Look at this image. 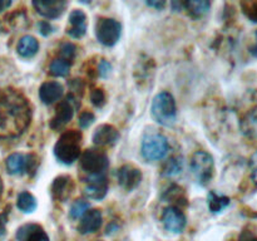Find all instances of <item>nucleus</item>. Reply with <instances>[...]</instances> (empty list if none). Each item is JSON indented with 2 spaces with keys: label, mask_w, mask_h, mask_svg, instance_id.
<instances>
[{
  "label": "nucleus",
  "mask_w": 257,
  "mask_h": 241,
  "mask_svg": "<svg viewBox=\"0 0 257 241\" xmlns=\"http://www.w3.org/2000/svg\"><path fill=\"white\" fill-rule=\"evenodd\" d=\"M30 120L32 108L27 98L12 88L0 89V138L18 137Z\"/></svg>",
  "instance_id": "1"
},
{
  "label": "nucleus",
  "mask_w": 257,
  "mask_h": 241,
  "mask_svg": "<svg viewBox=\"0 0 257 241\" xmlns=\"http://www.w3.org/2000/svg\"><path fill=\"white\" fill-rule=\"evenodd\" d=\"M82 133L79 131H65L54 146V156L63 165H72L80 157Z\"/></svg>",
  "instance_id": "2"
},
{
  "label": "nucleus",
  "mask_w": 257,
  "mask_h": 241,
  "mask_svg": "<svg viewBox=\"0 0 257 241\" xmlns=\"http://www.w3.org/2000/svg\"><path fill=\"white\" fill-rule=\"evenodd\" d=\"M152 117L158 125L171 127L177 119V107L173 95L168 92H161L153 98L151 107Z\"/></svg>",
  "instance_id": "3"
},
{
  "label": "nucleus",
  "mask_w": 257,
  "mask_h": 241,
  "mask_svg": "<svg viewBox=\"0 0 257 241\" xmlns=\"http://www.w3.org/2000/svg\"><path fill=\"white\" fill-rule=\"evenodd\" d=\"M191 171H192V175L197 183H200L201 186L208 185L212 180L213 172H215L213 157L205 151H198L192 156Z\"/></svg>",
  "instance_id": "4"
},
{
  "label": "nucleus",
  "mask_w": 257,
  "mask_h": 241,
  "mask_svg": "<svg viewBox=\"0 0 257 241\" xmlns=\"http://www.w3.org/2000/svg\"><path fill=\"white\" fill-rule=\"evenodd\" d=\"M170 143L163 135L152 133L143 138L141 153L143 158L147 161H160L163 160L168 155Z\"/></svg>",
  "instance_id": "5"
},
{
  "label": "nucleus",
  "mask_w": 257,
  "mask_h": 241,
  "mask_svg": "<svg viewBox=\"0 0 257 241\" xmlns=\"http://www.w3.org/2000/svg\"><path fill=\"white\" fill-rule=\"evenodd\" d=\"M122 25L112 18H100L95 24V38L104 47H113L119 40Z\"/></svg>",
  "instance_id": "6"
},
{
  "label": "nucleus",
  "mask_w": 257,
  "mask_h": 241,
  "mask_svg": "<svg viewBox=\"0 0 257 241\" xmlns=\"http://www.w3.org/2000/svg\"><path fill=\"white\" fill-rule=\"evenodd\" d=\"M79 162L80 167L88 175H100V173H104L108 166H109L108 156L103 151L95 150V148L84 151L80 155Z\"/></svg>",
  "instance_id": "7"
},
{
  "label": "nucleus",
  "mask_w": 257,
  "mask_h": 241,
  "mask_svg": "<svg viewBox=\"0 0 257 241\" xmlns=\"http://www.w3.org/2000/svg\"><path fill=\"white\" fill-rule=\"evenodd\" d=\"M78 107H79L78 98L73 93L68 94L64 99L58 103L57 108H55L54 117L50 120V127L53 130H60L62 127H64L67 123L72 120L75 109Z\"/></svg>",
  "instance_id": "8"
},
{
  "label": "nucleus",
  "mask_w": 257,
  "mask_h": 241,
  "mask_svg": "<svg viewBox=\"0 0 257 241\" xmlns=\"http://www.w3.org/2000/svg\"><path fill=\"white\" fill-rule=\"evenodd\" d=\"M84 192L92 200H103L108 192V181L104 173L88 176L85 180Z\"/></svg>",
  "instance_id": "9"
},
{
  "label": "nucleus",
  "mask_w": 257,
  "mask_h": 241,
  "mask_svg": "<svg viewBox=\"0 0 257 241\" xmlns=\"http://www.w3.org/2000/svg\"><path fill=\"white\" fill-rule=\"evenodd\" d=\"M163 226L167 231L172 233H181L186 227V216L182 211L176 206H171L165 210L162 215Z\"/></svg>",
  "instance_id": "10"
},
{
  "label": "nucleus",
  "mask_w": 257,
  "mask_h": 241,
  "mask_svg": "<svg viewBox=\"0 0 257 241\" xmlns=\"http://www.w3.org/2000/svg\"><path fill=\"white\" fill-rule=\"evenodd\" d=\"M117 178L119 185L124 190L132 191L137 187L142 181V172L140 168L132 165H124L118 170Z\"/></svg>",
  "instance_id": "11"
},
{
  "label": "nucleus",
  "mask_w": 257,
  "mask_h": 241,
  "mask_svg": "<svg viewBox=\"0 0 257 241\" xmlns=\"http://www.w3.org/2000/svg\"><path fill=\"white\" fill-rule=\"evenodd\" d=\"M74 191V182L69 176H59L54 180L52 187H50V193L55 201L64 202L70 197L72 192Z\"/></svg>",
  "instance_id": "12"
},
{
  "label": "nucleus",
  "mask_w": 257,
  "mask_h": 241,
  "mask_svg": "<svg viewBox=\"0 0 257 241\" xmlns=\"http://www.w3.org/2000/svg\"><path fill=\"white\" fill-rule=\"evenodd\" d=\"M67 2L62 0H50V2H33V7L42 17L47 19H55L64 13Z\"/></svg>",
  "instance_id": "13"
},
{
  "label": "nucleus",
  "mask_w": 257,
  "mask_h": 241,
  "mask_svg": "<svg viewBox=\"0 0 257 241\" xmlns=\"http://www.w3.org/2000/svg\"><path fill=\"white\" fill-rule=\"evenodd\" d=\"M18 241H49V236L38 223H25L17 231Z\"/></svg>",
  "instance_id": "14"
},
{
  "label": "nucleus",
  "mask_w": 257,
  "mask_h": 241,
  "mask_svg": "<svg viewBox=\"0 0 257 241\" xmlns=\"http://www.w3.org/2000/svg\"><path fill=\"white\" fill-rule=\"evenodd\" d=\"M64 94V88L59 82L49 80L44 82L39 88V98L44 104H53L58 102Z\"/></svg>",
  "instance_id": "15"
},
{
  "label": "nucleus",
  "mask_w": 257,
  "mask_h": 241,
  "mask_svg": "<svg viewBox=\"0 0 257 241\" xmlns=\"http://www.w3.org/2000/svg\"><path fill=\"white\" fill-rule=\"evenodd\" d=\"M103 222V216L99 210H88L84 213V216L80 220L79 226H78V231L82 235H87V233H93L95 231L99 230Z\"/></svg>",
  "instance_id": "16"
},
{
  "label": "nucleus",
  "mask_w": 257,
  "mask_h": 241,
  "mask_svg": "<svg viewBox=\"0 0 257 241\" xmlns=\"http://www.w3.org/2000/svg\"><path fill=\"white\" fill-rule=\"evenodd\" d=\"M119 138L118 130L112 125H100L93 133V142L97 146H112Z\"/></svg>",
  "instance_id": "17"
},
{
  "label": "nucleus",
  "mask_w": 257,
  "mask_h": 241,
  "mask_svg": "<svg viewBox=\"0 0 257 241\" xmlns=\"http://www.w3.org/2000/svg\"><path fill=\"white\" fill-rule=\"evenodd\" d=\"M70 28L67 30L68 35L74 39H79L87 32V15L83 10L75 9L69 14Z\"/></svg>",
  "instance_id": "18"
},
{
  "label": "nucleus",
  "mask_w": 257,
  "mask_h": 241,
  "mask_svg": "<svg viewBox=\"0 0 257 241\" xmlns=\"http://www.w3.org/2000/svg\"><path fill=\"white\" fill-rule=\"evenodd\" d=\"M17 50L20 57L33 58L39 50V42L33 35H24L23 38H20Z\"/></svg>",
  "instance_id": "19"
},
{
  "label": "nucleus",
  "mask_w": 257,
  "mask_h": 241,
  "mask_svg": "<svg viewBox=\"0 0 257 241\" xmlns=\"http://www.w3.org/2000/svg\"><path fill=\"white\" fill-rule=\"evenodd\" d=\"M230 197L223 193H218L216 191H210L207 195V205L212 213H221L230 205Z\"/></svg>",
  "instance_id": "20"
},
{
  "label": "nucleus",
  "mask_w": 257,
  "mask_h": 241,
  "mask_svg": "<svg viewBox=\"0 0 257 241\" xmlns=\"http://www.w3.org/2000/svg\"><path fill=\"white\" fill-rule=\"evenodd\" d=\"M7 168L12 175H22L27 170V155L12 153L7 158Z\"/></svg>",
  "instance_id": "21"
},
{
  "label": "nucleus",
  "mask_w": 257,
  "mask_h": 241,
  "mask_svg": "<svg viewBox=\"0 0 257 241\" xmlns=\"http://www.w3.org/2000/svg\"><path fill=\"white\" fill-rule=\"evenodd\" d=\"M210 7V2H206V0H192V2L183 3V8L193 18H201L207 14Z\"/></svg>",
  "instance_id": "22"
},
{
  "label": "nucleus",
  "mask_w": 257,
  "mask_h": 241,
  "mask_svg": "<svg viewBox=\"0 0 257 241\" xmlns=\"http://www.w3.org/2000/svg\"><path fill=\"white\" fill-rule=\"evenodd\" d=\"M17 206L22 212L32 213L35 211L38 203H37V200H35V197L32 195V193L28 192V191H23V192H20L19 195H18Z\"/></svg>",
  "instance_id": "23"
},
{
  "label": "nucleus",
  "mask_w": 257,
  "mask_h": 241,
  "mask_svg": "<svg viewBox=\"0 0 257 241\" xmlns=\"http://www.w3.org/2000/svg\"><path fill=\"white\" fill-rule=\"evenodd\" d=\"M183 170V160L182 157H172L166 162L163 167V175L166 177H175L178 176Z\"/></svg>",
  "instance_id": "24"
},
{
  "label": "nucleus",
  "mask_w": 257,
  "mask_h": 241,
  "mask_svg": "<svg viewBox=\"0 0 257 241\" xmlns=\"http://www.w3.org/2000/svg\"><path fill=\"white\" fill-rule=\"evenodd\" d=\"M70 65H72V63L62 59V58H57L50 63L49 72L54 77H65L69 73Z\"/></svg>",
  "instance_id": "25"
},
{
  "label": "nucleus",
  "mask_w": 257,
  "mask_h": 241,
  "mask_svg": "<svg viewBox=\"0 0 257 241\" xmlns=\"http://www.w3.org/2000/svg\"><path fill=\"white\" fill-rule=\"evenodd\" d=\"M89 210V202L84 200H78L70 206V210H69V216L74 220H78V218L83 217L84 213Z\"/></svg>",
  "instance_id": "26"
},
{
  "label": "nucleus",
  "mask_w": 257,
  "mask_h": 241,
  "mask_svg": "<svg viewBox=\"0 0 257 241\" xmlns=\"http://www.w3.org/2000/svg\"><path fill=\"white\" fill-rule=\"evenodd\" d=\"M163 198L167 201H170V202H176V203H183V205H186V198L183 197V192L182 190H181L178 186H172V187L170 188V190L166 192V195L163 196Z\"/></svg>",
  "instance_id": "27"
},
{
  "label": "nucleus",
  "mask_w": 257,
  "mask_h": 241,
  "mask_svg": "<svg viewBox=\"0 0 257 241\" xmlns=\"http://www.w3.org/2000/svg\"><path fill=\"white\" fill-rule=\"evenodd\" d=\"M75 54H77V47L73 43L67 42L62 44V47H60V58L62 59L72 63L73 59L75 58Z\"/></svg>",
  "instance_id": "28"
},
{
  "label": "nucleus",
  "mask_w": 257,
  "mask_h": 241,
  "mask_svg": "<svg viewBox=\"0 0 257 241\" xmlns=\"http://www.w3.org/2000/svg\"><path fill=\"white\" fill-rule=\"evenodd\" d=\"M90 102L98 108L103 107L105 104V93L103 92V89H100V88L93 89L92 93H90Z\"/></svg>",
  "instance_id": "29"
},
{
  "label": "nucleus",
  "mask_w": 257,
  "mask_h": 241,
  "mask_svg": "<svg viewBox=\"0 0 257 241\" xmlns=\"http://www.w3.org/2000/svg\"><path fill=\"white\" fill-rule=\"evenodd\" d=\"M94 120H95V115L93 114L92 112H88L87 110V112L80 113L78 122H79V126L82 128H88L94 123Z\"/></svg>",
  "instance_id": "30"
},
{
  "label": "nucleus",
  "mask_w": 257,
  "mask_h": 241,
  "mask_svg": "<svg viewBox=\"0 0 257 241\" xmlns=\"http://www.w3.org/2000/svg\"><path fill=\"white\" fill-rule=\"evenodd\" d=\"M243 13L247 15L251 22L257 23V3H251V4H242Z\"/></svg>",
  "instance_id": "31"
},
{
  "label": "nucleus",
  "mask_w": 257,
  "mask_h": 241,
  "mask_svg": "<svg viewBox=\"0 0 257 241\" xmlns=\"http://www.w3.org/2000/svg\"><path fill=\"white\" fill-rule=\"evenodd\" d=\"M37 166H38L37 156L33 155V153L27 155V170H25V172H28L29 175L33 176L35 173V171H37Z\"/></svg>",
  "instance_id": "32"
},
{
  "label": "nucleus",
  "mask_w": 257,
  "mask_h": 241,
  "mask_svg": "<svg viewBox=\"0 0 257 241\" xmlns=\"http://www.w3.org/2000/svg\"><path fill=\"white\" fill-rule=\"evenodd\" d=\"M38 30L43 37H48L54 32V27L48 20H42V22L38 23Z\"/></svg>",
  "instance_id": "33"
},
{
  "label": "nucleus",
  "mask_w": 257,
  "mask_h": 241,
  "mask_svg": "<svg viewBox=\"0 0 257 241\" xmlns=\"http://www.w3.org/2000/svg\"><path fill=\"white\" fill-rule=\"evenodd\" d=\"M110 70H112V64L105 59L100 60L99 65H98V73H99L100 77L107 78L109 75Z\"/></svg>",
  "instance_id": "34"
},
{
  "label": "nucleus",
  "mask_w": 257,
  "mask_h": 241,
  "mask_svg": "<svg viewBox=\"0 0 257 241\" xmlns=\"http://www.w3.org/2000/svg\"><path fill=\"white\" fill-rule=\"evenodd\" d=\"M250 171H251V178L253 182L257 185V151L251 156L250 158Z\"/></svg>",
  "instance_id": "35"
},
{
  "label": "nucleus",
  "mask_w": 257,
  "mask_h": 241,
  "mask_svg": "<svg viewBox=\"0 0 257 241\" xmlns=\"http://www.w3.org/2000/svg\"><path fill=\"white\" fill-rule=\"evenodd\" d=\"M238 241H257V235L253 231L243 230L238 237Z\"/></svg>",
  "instance_id": "36"
},
{
  "label": "nucleus",
  "mask_w": 257,
  "mask_h": 241,
  "mask_svg": "<svg viewBox=\"0 0 257 241\" xmlns=\"http://www.w3.org/2000/svg\"><path fill=\"white\" fill-rule=\"evenodd\" d=\"M146 4H147L148 7H152L157 10L163 9V8L166 7V2H162V0H161V2H157V0H153V2H146Z\"/></svg>",
  "instance_id": "37"
},
{
  "label": "nucleus",
  "mask_w": 257,
  "mask_h": 241,
  "mask_svg": "<svg viewBox=\"0 0 257 241\" xmlns=\"http://www.w3.org/2000/svg\"><path fill=\"white\" fill-rule=\"evenodd\" d=\"M172 9L175 10V12H180L181 9H182L183 8V3H177V2H173L172 4Z\"/></svg>",
  "instance_id": "38"
},
{
  "label": "nucleus",
  "mask_w": 257,
  "mask_h": 241,
  "mask_svg": "<svg viewBox=\"0 0 257 241\" xmlns=\"http://www.w3.org/2000/svg\"><path fill=\"white\" fill-rule=\"evenodd\" d=\"M10 4H12V3H10V2H5V0H0V12H3V10H5V9H7V8H9Z\"/></svg>",
  "instance_id": "39"
},
{
  "label": "nucleus",
  "mask_w": 257,
  "mask_h": 241,
  "mask_svg": "<svg viewBox=\"0 0 257 241\" xmlns=\"http://www.w3.org/2000/svg\"><path fill=\"white\" fill-rule=\"evenodd\" d=\"M255 37H256V44L253 45L252 48H251L250 52H251V54L253 55V57L257 58V30H256V33H255Z\"/></svg>",
  "instance_id": "40"
},
{
  "label": "nucleus",
  "mask_w": 257,
  "mask_h": 241,
  "mask_svg": "<svg viewBox=\"0 0 257 241\" xmlns=\"http://www.w3.org/2000/svg\"><path fill=\"white\" fill-rule=\"evenodd\" d=\"M3 190H4V185H3V181H2V178H0V198H2Z\"/></svg>",
  "instance_id": "41"
}]
</instances>
